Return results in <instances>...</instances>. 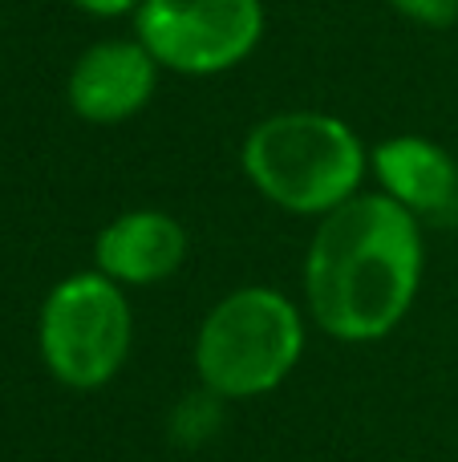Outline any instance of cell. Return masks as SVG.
<instances>
[{"label": "cell", "mask_w": 458, "mask_h": 462, "mask_svg": "<svg viewBox=\"0 0 458 462\" xmlns=\"http://www.w3.org/2000/svg\"><path fill=\"white\" fill-rule=\"evenodd\" d=\"M73 5L94 13V16H126V13H138L142 0H73Z\"/></svg>", "instance_id": "30bf717a"}, {"label": "cell", "mask_w": 458, "mask_h": 462, "mask_svg": "<svg viewBox=\"0 0 458 462\" xmlns=\"http://www.w3.org/2000/svg\"><path fill=\"white\" fill-rule=\"evenodd\" d=\"M386 195L418 224L458 227V162L438 143L418 134H398L373 151Z\"/></svg>", "instance_id": "52a82bcc"}, {"label": "cell", "mask_w": 458, "mask_h": 462, "mask_svg": "<svg viewBox=\"0 0 458 462\" xmlns=\"http://www.w3.org/2000/svg\"><path fill=\"white\" fill-rule=\"evenodd\" d=\"M305 325L297 304L264 284L235 288L203 317L195 369L207 393L227 402L272 393L297 369Z\"/></svg>", "instance_id": "3957f363"}, {"label": "cell", "mask_w": 458, "mask_h": 462, "mask_svg": "<svg viewBox=\"0 0 458 462\" xmlns=\"http://www.w3.org/2000/svg\"><path fill=\"white\" fill-rule=\"evenodd\" d=\"M162 65L151 57L142 41H97L73 61L65 97L81 122L114 126L134 118L154 97Z\"/></svg>", "instance_id": "8992f818"}, {"label": "cell", "mask_w": 458, "mask_h": 462, "mask_svg": "<svg viewBox=\"0 0 458 462\" xmlns=\"http://www.w3.org/2000/svg\"><path fill=\"white\" fill-rule=\"evenodd\" d=\"M134 32L170 73L211 78L240 65L264 37L260 0H142Z\"/></svg>", "instance_id": "5b68a950"}, {"label": "cell", "mask_w": 458, "mask_h": 462, "mask_svg": "<svg viewBox=\"0 0 458 462\" xmlns=\"http://www.w3.org/2000/svg\"><path fill=\"white\" fill-rule=\"evenodd\" d=\"M97 272L114 284H159L187 260V231L167 211H126L97 236Z\"/></svg>", "instance_id": "ba28073f"}, {"label": "cell", "mask_w": 458, "mask_h": 462, "mask_svg": "<svg viewBox=\"0 0 458 462\" xmlns=\"http://www.w3.org/2000/svg\"><path fill=\"white\" fill-rule=\"evenodd\" d=\"M243 175L268 203L292 216H329L357 195L365 146L333 114H272L243 143Z\"/></svg>", "instance_id": "7a4b0ae2"}, {"label": "cell", "mask_w": 458, "mask_h": 462, "mask_svg": "<svg viewBox=\"0 0 458 462\" xmlns=\"http://www.w3.org/2000/svg\"><path fill=\"white\" fill-rule=\"evenodd\" d=\"M389 5L426 29H451L458 21V0H389Z\"/></svg>", "instance_id": "9c48e42d"}, {"label": "cell", "mask_w": 458, "mask_h": 462, "mask_svg": "<svg viewBox=\"0 0 458 462\" xmlns=\"http://www.w3.org/2000/svg\"><path fill=\"white\" fill-rule=\"evenodd\" d=\"M422 284L418 219L389 195H353L321 219L305 260L313 320L349 345L402 325Z\"/></svg>", "instance_id": "6da1fadb"}, {"label": "cell", "mask_w": 458, "mask_h": 462, "mask_svg": "<svg viewBox=\"0 0 458 462\" xmlns=\"http://www.w3.org/2000/svg\"><path fill=\"white\" fill-rule=\"evenodd\" d=\"M134 317L122 288L102 272L61 280L41 304V357L69 390H97L130 357Z\"/></svg>", "instance_id": "277c9868"}]
</instances>
